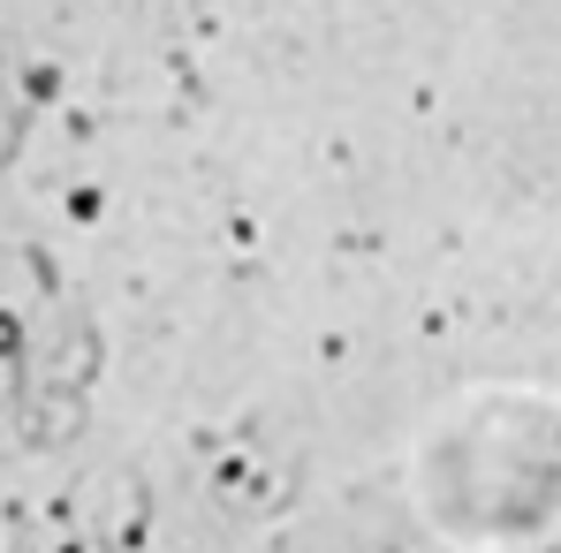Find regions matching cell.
<instances>
[{"label":"cell","instance_id":"cell-1","mask_svg":"<svg viewBox=\"0 0 561 553\" xmlns=\"http://www.w3.org/2000/svg\"><path fill=\"white\" fill-rule=\"evenodd\" d=\"M0 349H15V319H0Z\"/></svg>","mask_w":561,"mask_h":553}]
</instances>
